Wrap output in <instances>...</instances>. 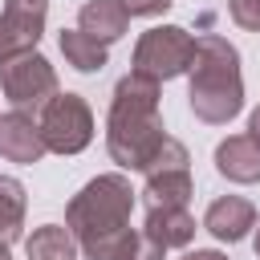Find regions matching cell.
Here are the masks:
<instances>
[{
    "label": "cell",
    "instance_id": "6da1fadb",
    "mask_svg": "<svg viewBox=\"0 0 260 260\" xmlns=\"http://www.w3.org/2000/svg\"><path fill=\"white\" fill-rule=\"evenodd\" d=\"M167 138L171 134L162 130V114H158V81L130 69L126 77H118L110 98V118H106L110 158L122 171H146Z\"/></svg>",
    "mask_w": 260,
    "mask_h": 260
},
{
    "label": "cell",
    "instance_id": "7a4b0ae2",
    "mask_svg": "<svg viewBox=\"0 0 260 260\" xmlns=\"http://www.w3.org/2000/svg\"><path fill=\"white\" fill-rule=\"evenodd\" d=\"M191 85L187 102L191 114L207 126H223L244 110V73H240V49L219 37L203 32L195 37V61H191Z\"/></svg>",
    "mask_w": 260,
    "mask_h": 260
},
{
    "label": "cell",
    "instance_id": "3957f363",
    "mask_svg": "<svg viewBox=\"0 0 260 260\" xmlns=\"http://www.w3.org/2000/svg\"><path fill=\"white\" fill-rule=\"evenodd\" d=\"M134 187L122 171H110V175H98L89 179L65 207V228L73 232L77 248L89 252L114 236H122L130 228V211H134Z\"/></svg>",
    "mask_w": 260,
    "mask_h": 260
},
{
    "label": "cell",
    "instance_id": "277c9868",
    "mask_svg": "<svg viewBox=\"0 0 260 260\" xmlns=\"http://www.w3.org/2000/svg\"><path fill=\"white\" fill-rule=\"evenodd\" d=\"M191 61H195V37L183 24H154L138 37L130 65L154 81H171V77L187 73Z\"/></svg>",
    "mask_w": 260,
    "mask_h": 260
},
{
    "label": "cell",
    "instance_id": "5b68a950",
    "mask_svg": "<svg viewBox=\"0 0 260 260\" xmlns=\"http://www.w3.org/2000/svg\"><path fill=\"white\" fill-rule=\"evenodd\" d=\"M37 122L53 154H81L93 142V110L81 93H53L41 106Z\"/></svg>",
    "mask_w": 260,
    "mask_h": 260
},
{
    "label": "cell",
    "instance_id": "8992f818",
    "mask_svg": "<svg viewBox=\"0 0 260 260\" xmlns=\"http://www.w3.org/2000/svg\"><path fill=\"white\" fill-rule=\"evenodd\" d=\"M0 89L12 102V110H41L57 93V69L37 49H20L0 61Z\"/></svg>",
    "mask_w": 260,
    "mask_h": 260
},
{
    "label": "cell",
    "instance_id": "52a82bcc",
    "mask_svg": "<svg viewBox=\"0 0 260 260\" xmlns=\"http://www.w3.org/2000/svg\"><path fill=\"white\" fill-rule=\"evenodd\" d=\"M142 175H146V187H142L146 207H187L191 203V191H195L191 187V154L179 138H167Z\"/></svg>",
    "mask_w": 260,
    "mask_h": 260
},
{
    "label": "cell",
    "instance_id": "ba28073f",
    "mask_svg": "<svg viewBox=\"0 0 260 260\" xmlns=\"http://www.w3.org/2000/svg\"><path fill=\"white\" fill-rule=\"evenodd\" d=\"M45 150H49V146H45L41 122H37L32 114H24V110L0 114V158L28 167V162H41Z\"/></svg>",
    "mask_w": 260,
    "mask_h": 260
},
{
    "label": "cell",
    "instance_id": "9c48e42d",
    "mask_svg": "<svg viewBox=\"0 0 260 260\" xmlns=\"http://www.w3.org/2000/svg\"><path fill=\"white\" fill-rule=\"evenodd\" d=\"M203 228L219 240V244H240L252 228H256V207L244 199V195H223L207 207L203 215Z\"/></svg>",
    "mask_w": 260,
    "mask_h": 260
},
{
    "label": "cell",
    "instance_id": "30bf717a",
    "mask_svg": "<svg viewBox=\"0 0 260 260\" xmlns=\"http://www.w3.org/2000/svg\"><path fill=\"white\" fill-rule=\"evenodd\" d=\"M215 171L228 183H260V142L252 134H228L215 146Z\"/></svg>",
    "mask_w": 260,
    "mask_h": 260
},
{
    "label": "cell",
    "instance_id": "8fae6325",
    "mask_svg": "<svg viewBox=\"0 0 260 260\" xmlns=\"http://www.w3.org/2000/svg\"><path fill=\"white\" fill-rule=\"evenodd\" d=\"M77 28L89 32L93 41H102V45H114L118 37H126L130 12H126L122 0H89V4H81V12H77Z\"/></svg>",
    "mask_w": 260,
    "mask_h": 260
},
{
    "label": "cell",
    "instance_id": "7c38bea8",
    "mask_svg": "<svg viewBox=\"0 0 260 260\" xmlns=\"http://www.w3.org/2000/svg\"><path fill=\"white\" fill-rule=\"evenodd\" d=\"M142 232L158 248H187L195 240V215L187 207H146Z\"/></svg>",
    "mask_w": 260,
    "mask_h": 260
},
{
    "label": "cell",
    "instance_id": "4fadbf2b",
    "mask_svg": "<svg viewBox=\"0 0 260 260\" xmlns=\"http://www.w3.org/2000/svg\"><path fill=\"white\" fill-rule=\"evenodd\" d=\"M4 24H8V37L20 49H37L41 32H45V16H49V0H4Z\"/></svg>",
    "mask_w": 260,
    "mask_h": 260
},
{
    "label": "cell",
    "instance_id": "5bb4252c",
    "mask_svg": "<svg viewBox=\"0 0 260 260\" xmlns=\"http://www.w3.org/2000/svg\"><path fill=\"white\" fill-rule=\"evenodd\" d=\"M162 252H167V248H158L146 232L126 228L122 236L106 240L102 248H89V252H85V260H162Z\"/></svg>",
    "mask_w": 260,
    "mask_h": 260
},
{
    "label": "cell",
    "instance_id": "9a60e30c",
    "mask_svg": "<svg viewBox=\"0 0 260 260\" xmlns=\"http://www.w3.org/2000/svg\"><path fill=\"white\" fill-rule=\"evenodd\" d=\"M24 207H28V195H24V183L12 179V175H0V244H16L20 232H24Z\"/></svg>",
    "mask_w": 260,
    "mask_h": 260
},
{
    "label": "cell",
    "instance_id": "2e32d148",
    "mask_svg": "<svg viewBox=\"0 0 260 260\" xmlns=\"http://www.w3.org/2000/svg\"><path fill=\"white\" fill-rule=\"evenodd\" d=\"M57 45H61V53H65V65H73L77 73H98L110 57H106V45L102 41H93L89 32H81V28H65L61 37H57Z\"/></svg>",
    "mask_w": 260,
    "mask_h": 260
},
{
    "label": "cell",
    "instance_id": "e0dca14e",
    "mask_svg": "<svg viewBox=\"0 0 260 260\" xmlns=\"http://www.w3.org/2000/svg\"><path fill=\"white\" fill-rule=\"evenodd\" d=\"M73 248H77V240L61 223H41L24 240V256L28 260H73Z\"/></svg>",
    "mask_w": 260,
    "mask_h": 260
},
{
    "label": "cell",
    "instance_id": "ac0fdd59",
    "mask_svg": "<svg viewBox=\"0 0 260 260\" xmlns=\"http://www.w3.org/2000/svg\"><path fill=\"white\" fill-rule=\"evenodd\" d=\"M228 12L240 28L248 32H260V0H228Z\"/></svg>",
    "mask_w": 260,
    "mask_h": 260
},
{
    "label": "cell",
    "instance_id": "d6986e66",
    "mask_svg": "<svg viewBox=\"0 0 260 260\" xmlns=\"http://www.w3.org/2000/svg\"><path fill=\"white\" fill-rule=\"evenodd\" d=\"M122 4H126L130 16H158V12H167L175 0H122Z\"/></svg>",
    "mask_w": 260,
    "mask_h": 260
},
{
    "label": "cell",
    "instance_id": "ffe728a7",
    "mask_svg": "<svg viewBox=\"0 0 260 260\" xmlns=\"http://www.w3.org/2000/svg\"><path fill=\"white\" fill-rule=\"evenodd\" d=\"M12 53H16V45H12L8 24H4V16H0V61H4V57H12Z\"/></svg>",
    "mask_w": 260,
    "mask_h": 260
},
{
    "label": "cell",
    "instance_id": "44dd1931",
    "mask_svg": "<svg viewBox=\"0 0 260 260\" xmlns=\"http://www.w3.org/2000/svg\"><path fill=\"white\" fill-rule=\"evenodd\" d=\"M183 260H228L223 252H215V248H195V252H187Z\"/></svg>",
    "mask_w": 260,
    "mask_h": 260
},
{
    "label": "cell",
    "instance_id": "7402d4cb",
    "mask_svg": "<svg viewBox=\"0 0 260 260\" xmlns=\"http://www.w3.org/2000/svg\"><path fill=\"white\" fill-rule=\"evenodd\" d=\"M248 134L260 142V106H256V110H252V118H248Z\"/></svg>",
    "mask_w": 260,
    "mask_h": 260
},
{
    "label": "cell",
    "instance_id": "603a6c76",
    "mask_svg": "<svg viewBox=\"0 0 260 260\" xmlns=\"http://www.w3.org/2000/svg\"><path fill=\"white\" fill-rule=\"evenodd\" d=\"M0 260H12V256H8V248H4V244H0Z\"/></svg>",
    "mask_w": 260,
    "mask_h": 260
},
{
    "label": "cell",
    "instance_id": "cb8c5ba5",
    "mask_svg": "<svg viewBox=\"0 0 260 260\" xmlns=\"http://www.w3.org/2000/svg\"><path fill=\"white\" fill-rule=\"evenodd\" d=\"M256 260H260V232H256Z\"/></svg>",
    "mask_w": 260,
    "mask_h": 260
}]
</instances>
